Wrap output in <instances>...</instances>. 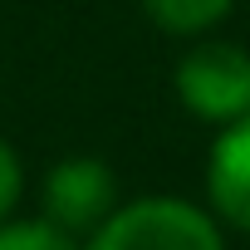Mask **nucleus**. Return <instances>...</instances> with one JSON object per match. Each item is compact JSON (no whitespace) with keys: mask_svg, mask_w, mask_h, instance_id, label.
I'll list each match as a JSON object with an SVG mask.
<instances>
[{"mask_svg":"<svg viewBox=\"0 0 250 250\" xmlns=\"http://www.w3.org/2000/svg\"><path fill=\"white\" fill-rule=\"evenodd\" d=\"M143 15L162 30V35H182V40H196L206 30H216L235 0H138Z\"/></svg>","mask_w":250,"mask_h":250,"instance_id":"nucleus-5","label":"nucleus"},{"mask_svg":"<svg viewBox=\"0 0 250 250\" xmlns=\"http://www.w3.org/2000/svg\"><path fill=\"white\" fill-rule=\"evenodd\" d=\"M0 250H83V240L44 216H10L0 221Z\"/></svg>","mask_w":250,"mask_h":250,"instance_id":"nucleus-6","label":"nucleus"},{"mask_svg":"<svg viewBox=\"0 0 250 250\" xmlns=\"http://www.w3.org/2000/svg\"><path fill=\"white\" fill-rule=\"evenodd\" d=\"M20 196H25V167H20L15 147L0 138V221H10V216H15Z\"/></svg>","mask_w":250,"mask_h":250,"instance_id":"nucleus-7","label":"nucleus"},{"mask_svg":"<svg viewBox=\"0 0 250 250\" xmlns=\"http://www.w3.org/2000/svg\"><path fill=\"white\" fill-rule=\"evenodd\" d=\"M177 103L211 128L250 113V49L235 40H216V35H196V44L177 59L172 74Z\"/></svg>","mask_w":250,"mask_h":250,"instance_id":"nucleus-2","label":"nucleus"},{"mask_svg":"<svg viewBox=\"0 0 250 250\" xmlns=\"http://www.w3.org/2000/svg\"><path fill=\"white\" fill-rule=\"evenodd\" d=\"M118 206L123 201H118L113 167L103 157H88V152L54 162L44 172V182H40V216L54 221L59 230L79 235V240H88Z\"/></svg>","mask_w":250,"mask_h":250,"instance_id":"nucleus-3","label":"nucleus"},{"mask_svg":"<svg viewBox=\"0 0 250 250\" xmlns=\"http://www.w3.org/2000/svg\"><path fill=\"white\" fill-rule=\"evenodd\" d=\"M83 250H226V230L211 206L182 196H133L83 240Z\"/></svg>","mask_w":250,"mask_h":250,"instance_id":"nucleus-1","label":"nucleus"},{"mask_svg":"<svg viewBox=\"0 0 250 250\" xmlns=\"http://www.w3.org/2000/svg\"><path fill=\"white\" fill-rule=\"evenodd\" d=\"M206 206L221 226L250 235V113L216 128L206 157Z\"/></svg>","mask_w":250,"mask_h":250,"instance_id":"nucleus-4","label":"nucleus"}]
</instances>
